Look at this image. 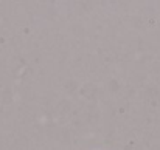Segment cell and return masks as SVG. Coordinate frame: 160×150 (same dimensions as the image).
Segmentation results:
<instances>
[]
</instances>
